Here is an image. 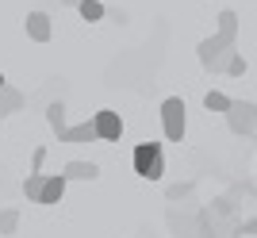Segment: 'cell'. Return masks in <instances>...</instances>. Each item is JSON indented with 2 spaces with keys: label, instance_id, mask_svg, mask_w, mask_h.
Wrapping results in <instances>:
<instances>
[{
  "label": "cell",
  "instance_id": "cell-15",
  "mask_svg": "<svg viewBox=\"0 0 257 238\" xmlns=\"http://www.w3.org/2000/svg\"><path fill=\"white\" fill-rule=\"evenodd\" d=\"M77 12H81V20H88V23L104 20V4H100V0H81V4H77Z\"/></svg>",
  "mask_w": 257,
  "mask_h": 238
},
{
  "label": "cell",
  "instance_id": "cell-7",
  "mask_svg": "<svg viewBox=\"0 0 257 238\" xmlns=\"http://www.w3.org/2000/svg\"><path fill=\"white\" fill-rule=\"evenodd\" d=\"M58 142H100V135H96V127H92V119H85V123L65 127L62 135H58Z\"/></svg>",
  "mask_w": 257,
  "mask_h": 238
},
{
  "label": "cell",
  "instance_id": "cell-6",
  "mask_svg": "<svg viewBox=\"0 0 257 238\" xmlns=\"http://www.w3.org/2000/svg\"><path fill=\"white\" fill-rule=\"evenodd\" d=\"M23 27H27V39L50 43V16H46V12H31V16L23 20Z\"/></svg>",
  "mask_w": 257,
  "mask_h": 238
},
{
  "label": "cell",
  "instance_id": "cell-8",
  "mask_svg": "<svg viewBox=\"0 0 257 238\" xmlns=\"http://www.w3.org/2000/svg\"><path fill=\"white\" fill-rule=\"evenodd\" d=\"M62 177H65V181H96V177H100V165L96 162H65Z\"/></svg>",
  "mask_w": 257,
  "mask_h": 238
},
{
  "label": "cell",
  "instance_id": "cell-11",
  "mask_svg": "<svg viewBox=\"0 0 257 238\" xmlns=\"http://www.w3.org/2000/svg\"><path fill=\"white\" fill-rule=\"evenodd\" d=\"M65 184H69V181H65L62 173H50V177H46V188H43V200H39V204H46V207H50V204H62Z\"/></svg>",
  "mask_w": 257,
  "mask_h": 238
},
{
  "label": "cell",
  "instance_id": "cell-17",
  "mask_svg": "<svg viewBox=\"0 0 257 238\" xmlns=\"http://www.w3.org/2000/svg\"><path fill=\"white\" fill-rule=\"evenodd\" d=\"M246 69H249V62H246V58H242V54L234 50V58L226 62V73H230V77H246Z\"/></svg>",
  "mask_w": 257,
  "mask_h": 238
},
{
  "label": "cell",
  "instance_id": "cell-21",
  "mask_svg": "<svg viewBox=\"0 0 257 238\" xmlns=\"http://www.w3.org/2000/svg\"><path fill=\"white\" fill-rule=\"evenodd\" d=\"M62 4H81V0H62Z\"/></svg>",
  "mask_w": 257,
  "mask_h": 238
},
{
  "label": "cell",
  "instance_id": "cell-23",
  "mask_svg": "<svg viewBox=\"0 0 257 238\" xmlns=\"http://www.w3.org/2000/svg\"><path fill=\"white\" fill-rule=\"evenodd\" d=\"M0 131H4V119H0Z\"/></svg>",
  "mask_w": 257,
  "mask_h": 238
},
{
  "label": "cell",
  "instance_id": "cell-16",
  "mask_svg": "<svg viewBox=\"0 0 257 238\" xmlns=\"http://www.w3.org/2000/svg\"><path fill=\"white\" fill-rule=\"evenodd\" d=\"M16 227H20V211H16V207H4V211H0V234H16Z\"/></svg>",
  "mask_w": 257,
  "mask_h": 238
},
{
  "label": "cell",
  "instance_id": "cell-20",
  "mask_svg": "<svg viewBox=\"0 0 257 238\" xmlns=\"http://www.w3.org/2000/svg\"><path fill=\"white\" fill-rule=\"evenodd\" d=\"M242 234H257V219H246V223H242Z\"/></svg>",
  "mask_w": 257,
  "mask_h": 238
},
{
  "label": "cell",
  "instance_id": "cell-13",
  "mask_svg": "<svg viewBox=\"0 0 257 238\" xmlns=\"http://www.w3.org/2000/svg\"><path fill=\"white\" fill-rule=\"evenodd\" d=\"M43 188H46V173H27V181H23V196L27 200H43Z\"/></svg>",
  "mask_w": 257,
  "mask_h": 238
},
{
  "label": "cell",
  "instance_id": "cell-19",
  "mask_svg": "<svg viewBox=\"0 0 257 238\" xmlns=\"http://www.w3.org/2000/svg\"><path fill=\"white\" fill-rule=\"evenodd\" d=\"M165 196H169V200H181V196H192V184H173V188H169Z\"/></svg>",
  "mask_w": 257,
  "mask_h": 238
},
{
  "label": "cell",
  "instance_id": "cell-1",
  "mask_svg": "<svg viewBox=\"0 0 257 238\" xmlns=\"http://www.w3.org/2000/svg\"><path fill=\"white\" fill-rule=\"evenodd\" d=\"M131 162H135V173L142 181H161L165 177V150H161V142H139Z\"/></svg>",
  "mask_w": 257,
  "mask_h": 238
},
{
  "label": "cell",
  "instance_id": "cell-2",
  "mask_svg": "<svg viewBox=\"0 0 257 238\" xmlns=\"http://www.w3.org/2000/svg\"><path fill=\"white\" fill-rule=\"evenodd\" d=\"M196 58H200V65H204V69H211V73H226V62L234 58V46H226L219 35H211V39H200Z\"/></svg>",
  "mask_w": 257,
  "mask_h": 238
},
{
  "label": "cell",
  "instance_id": "cell-9",
  "mask_svg": "<svg viewBox=\"0 0 257 238\" xmlns=\"http://www.w3.org/2000/svg\"><path fill=\"white\" fill-rule=\"evenodd\" d=\"M23 104H27V96H23L20 88H12V85L0 88V119H4V115H16V111H23Z\"/></svg>",
  "mask_w": 257,
  "mask_h": 238
},
{
  "label": "cell",
  "instance_id": "cell-18",
  "mask_svg": "<svg viewBox=\"0 0 257 238\" xmlns=\"http://www.w3.org/2000/svg\"><path fill=\"white\" fill-rule=\"evenodd\" d=\"M43 165H46V146H35V154H31V173H43Z\"/></svg>",
  "mask_w": 257,
  "mask_h": 238
},
{
  "label": "cell",
  "instance_id": "cell-12",
  "mask_svg": "<svg viewBox=\"0 0 257 238\" xmlns=\"http://www.w3.org/2000/svg\"><path fill=\"white\" fill-rule=\"evenodd\" d=\"M46 123H50V131L54 135H62L69 123H65V104L62 100H54V104H46Z\"/></svg>",
  "mask_w": 257,
  "mask_h": 238
},
{
  "label": "cell",
  "instance_id": "cell-22",
  "mask_svg": "<svg viewBox=\"0 0 257 238\" xmlns=\"http://www.w3.org/2000/svg\"><path fill=\"white\" fill-rule=\"evenodd\" d=\"M4 85H8V81H4V73H0V88H4Z\"/></svg>",
  "mask_w": 257,
  "mask_h": 238
},
{
  "label": "cell",
  "instance_id": "cell-4",
  "mask_svg": "<svg viewBox=\"0 0 257 238\" xmlns=\"http://www.w3.org/2000/svg\"><path fill=\"white\" fill-rule=\"evenodd\" d=\"M226 127L234 135H253L257 131V104L253 100H234L226 111Z\"/></svg>",
  "mask_w": 257,
  "mask_h": 238
},
{
  "label": "cell",
  "instance_id": "cell-5",
  "mask_svg": "<svg viewBox=\"0 0 257 238\" xmlns=\"http://www.w3.org/2000/svg\"><path fill=\"white\" fill-rule=\"evenodd\" d=\"M92 127H96L100 142H119L123 139V119H119V111H111V108H100L96 115H92Z\"/></svg>",
  "mask_w": 257,
  "mask_h": 238
},
{
  "label": "cell",
  "instance_id": "cell-10",
  "mask_svg": "<svg viewBox=\"0 0 257 238\" xmlns=\"http://www.w3.org/2000/svg\"><path fill=\"white\" fill-rule=\"evenodd\" d=\"M215 35H219L226 46H238V12H230V8L219 12V31Z\"/></svg>",
  "mask_w": 257,
  "mask_h": 238
},
{
  "label": "cell",
  "instance_id": "cell-14",
  "mask_svg": "<svg viewBox=\"0 0 257 238\" xmlns=\"http://www.w3.org/2000/svg\"><path fill=\"white\" fill-rule=\"evenodd\" d=\"M230 104H234V100L226 96V92H219V88H211V92L204 96V108H207V111H223V115H226V111H230Z\"/></svg>",
  "mask_w": 257,
  "mask_h": 238
},
{
  "label": "cell",
  "instance_id": "cell-3",
  "mask_svg": "<svg viewBox=\"0 0 257 238\" xmlns=\"http://www.w3.org/2000/svg\"><path fill=\"white\" fill-rule=\"evenodd\" d=\"M184 100L181 96H169L161 104V127H165V139L169 142H184V127H188V115H184Z\"/></svg>",
  "mask_w": 257,
  "mask_h": 238
}]
</instances>
